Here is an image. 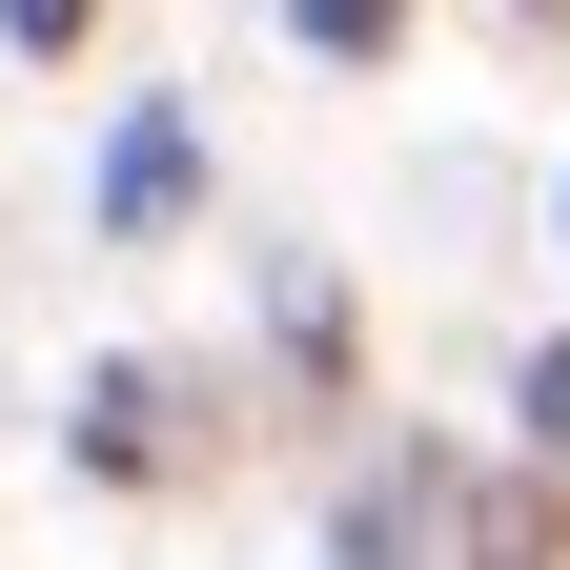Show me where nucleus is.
I'll list each match as a JSON object with an SVG mask.
<instances>
[{"label": "nucleus", "mask_w": 570, "mask_h": 570, "mask_svg": "<svg viewBox=\"0 0 570 570\" xmlns=\"http://www.w3.org/2000/svg\"><path fill=\"white\" fill-rule=\"evenodd\" d=\"M102 204H122V225H164V204H184V122H122V184H102Z\"/></svg>", "instance_id": "obj_1"}, {"label": "nucleus", "mask_w": 570, "mask_h": 570, "mask_svg": "<svg viewBox=\"0 0 570 570\" xmlns=\"http://www.w3.org/2000/svg\"><path fill=\"white\" fill-rule=\"evenodd\" d=\"M387 21H407V0H306V41H326V61H367Z\"/></svg>", "instance_id": "obj_2"}, {"label": "nucleus", "mask_w": 570, "mask_h": 570, "mask_svg": "<svg viewBox=\"0 0 570 570\" xmlns=\"http://www.w3.org/2000/svg\"><path fill=\"white\" fill-rule=\"evenodd\" d=\"M530 449L570 469V346H550V367H530Z\"/></svg>", "instance_id": "obj_3"}, {"label": "nucleus", "mask_w": 570, "mask_h": 570, "mask_svg": "<svg viewBox=\"0 0 570 570\" xmlns=\"http://www.w3.org/2000/svg\"><path fill=\"white\" fill-rule=\"evenodd\" d=\"M0 21H21V41H82V21H102V0H0Z\"/></svg>", "instance_id": "obj_4"}]
</instances>
